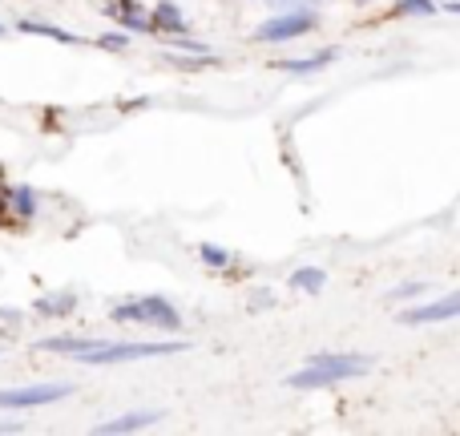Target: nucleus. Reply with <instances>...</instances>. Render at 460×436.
<instances>
[{
	"mask_svg": "<svg viewBox=\"0 0 460 436\" xmlns=\"http://www.w3.org/2000/svg\"><path fill=\"white\" fill-rule=\"evenodd\" d=\"M110 16H118L126 32H154L150 16H146V13H134V8H126V13H121V8H110Z\"/></svg>",
	"mask_w": 460,
	"mask_h": 436,
	"instance_id": "15",
	"label": "nucleus"
},
{
	"mask_svg": "<svg viewBox=\"0 0 460 436\" xmlns=\"http://www.w3.org/2000/svg\"><path fill=\"white\" fill-rule=\"evenodd\" d=\"M424 291V283H408V287H396V291H388V299L396 303V299H412V295H420Z\"/></svg>",
	"mask_w": 460,
	"mask_h": 436,
	"instance_id": "19",
	"label": "nucleus"
},
{
	"mask_svg": "<svg viewBox=\"0 0 460 436\" xmlns=\"http://www.w3.org/2000/svg\"><path fill=\"white\" fill-rule=\"evenodd\" d=\"M311 29H315V13H307V8H291V13H279V16H270L267 24H259L254 37L279 45V40H295V37H303V32H311Z\"/></svg>",
	"mask_w": 460,
	"mask_h": 436,
	"instance_id": "5",
	"label": "nucleus"
},
{
	"mask_svg": "<svg viewBox=\"0 0 460 436\" xmlns=\"http://www.w3.org/2000/svg\"><path fill=\"white\" fill-rule=\"evenodd\" d=\"M275 4H299V0H275Z\"/></svg>",
	"mask_w": 460,
	"mask_h": 436,
	"instance_id": "21",
	"label": "nucleus"
},
{
	"mask_svg": "<svg viewBox=\"0 0 460 436\" xmlns=\"http://www.w3.org/2000/svg\"><path fill=\"white\" fill-rule=\"evenodd\" d=\"M437 0H396V16H432Z\"/></svg>",
	"mask_w": 460,
	"mask_h": 436,
	"instance_id": "17",
	"label": "nucleus"
},
{
	"mask_svg": "<svg viewBox=\"0 0 460 436\" xmlns=\"http://www.w3.org/2000/svg\"><path fill=\"white\" fill-rule=\"evenodd\" d=\"M73 291H53V295H40L37 299V316L40 319H57V316H69L73 311Z\"/></svg>",
	"mask_w": 460,
	"mask_h": 436,
	"instance_id": "9",
	"label": "nucleus"
},
{
	"mask_svg": "<svg viewBox=\"0 0 460 436\" xmlns=\"http://www.w3.org/2000/svg\"><path fill=\"white\" fill-rule=\"evenodd\" d=\"M4 32H8V29H4V24H0V37H4Z\"/></svg>",
	"mask_w": 460,
	"mask_h": 436,
	"instance_id": "22",
	"label": "nucleus"
},
{
	"mask_svg": "<svg viewBox=\"0 0 460 436\" xmlns=\"http://www.w3.org/2000/svg\"><path fill=\"white\" fill-rule=\"evenodd\" d=\"M93 340H85V335H49V340H40L37 348L45 351H69V356H81V351L89 348Z\"/></svg>",
	"mask_w": 460,
	"mask_h": 436,
	"instance_id": "11",
	"label": "nucleus"
},
{
	"mask_svg": "<svg viewBox=\"0 0 460 436\" xmlns=\"http://www.w3.org/2000/svg\"><path fill=\"white\" fill-rule=\"evenodd\" d=\"M73 392V384H29V388H0V408H37V405H57Z\"/></svg>",
	"mask_w": 460,
	"mask_h": 436,
	"instance_id": "4",
	"label": "nucleus"
},
{
	"mask_svg": "<svg viewBox=\"0 0 460 436\" xmlns=\"http://www.w3.org/2000/svg\"><path fill=\"white\" fill-rule=\"evenodd\" d=\"M21 32H32V37H53V40H61V45H81L77 32H65V29H57V24H49V21H21Z\"/></svg>",
	"mask_w": 460,
	"mask_h": 436,
	"instance_id": "10",
	"label": "nucleus"
},
{
	"mask_svg": "<svg viewBox=\"0 0 460 436\" xmlns=\"http://www.w3.org/2000/svg\"><path fill=\"white\" fill-rule=\"evenodd\" d=\"M97 45H102V49H126V45H129V37H126V32H105V37L97 40Z\"/></svg>",
	"mask_w": 460,
	"mask_h": 436,
	"instance_id": "18",
	"label": "nucleus"
},
{
	"mask_svg": "<svg viewBox=\"0 0 460 436\" xmlns=\"http://www.w3.org/2000/svg\"><path fill=\"white\" fill-rule=\"evenodd\" d=\"M113 319H118V324H150V327H162V332H174V327H182V316H178L174 303H166L162 295L121 299L118 307H113Z\"/></svg>",
	"mask_w": 460,
	"mask_h": 436,
	"instance_id": "3",
	"label": "nucleus"
},
{
	"mask_svg": "<svg viewBox=\"0 0 460 436\" xmlns=\"http://www.w3.org/2000/svg\"><path fill=\"white\" fill-rule=\"evenodd\" d=\"M150 24H154V29H162V32H174V37L190 29V24H186V16H182V8L170 4V0H158V8H154Z\"/></svg>",
	"mask_w": 460,
	"mask_h": 436,
	"instance_id": "8",
	"label": "nucleus"
},
{
	"mask_svg": "<svg viewBox=\"0 0 460 436\" xmlns=\"http://www.w3.org/2000/svg\"><path fill=\"white\" fill-rule=\"evenodd\" d=\"M367 368H372V360H367V356L319 351V356H311L307 368H299V372L287 376V384H291V388H327V384H335V380H351V376H364Z\"/></svg>",
	"mask_w": 460,
	"mask_h": 436,
	"instance_id": "1",
	"label": "nucleus"
},
{
	"mask_svg": "<svg viewBox=\"0 0 460 436\" xmlns=\"http://www.w3.org/2000/svg\"><path fill=\"white\" fill-rule=\"evenodd\" d=\"M199 259L207 262V267H230L234 254H230L226 246H218V243H199Z\"/></svg>",
	"mask_w": 460,
	"mask_h": 436,
	"instance_id": "16",
	"label": "nucleus"
},
{
	"mask_svg": "<svg viewBox=\"0 0 460 436\" xmlns=\"http://www.w3.org/2000/svg\"><path fill=\"white\" fill-rule=\"evenodd\" d=\"M162 421V413L158 408H146V413H126V416H113V421H102L93 432H102V436H118V432H142V429H150V424H158Z\"/></svg>",
	"mask_w": 460,
	"mask_h": 436,
	"instance_id": "7",
	"label": "nucleus"
},
{
	"mask_svg": "<svg viewBox=\"0 0 460 436\" xmlns=\"http://www.w3.org/2000/svg\"><path fill=\"white\" fill-rule=\"evenodd\" d=\"M460 316V299L456 295H440L432 303H420V307H408L400 316V324H445V319H456Z\"/></svg>",
	"mask_w": 460,
	"mask_h": 436,
	"instance_id": "6",
	"label": "nucleus"
},
{
	"mask_svg": "<svg viewBox=\"0 0 460 436\" xmlns=\"http://www.w3.org/2000/svg\"><path fill=\"white\" fill-rule=\"evenodd\" d=\"M16 432H24L21 421H0V436H16Z\"/></svg>",
	"mask_w": 460,
	"mask_h": 436,
	"instance_id": "20",
	"label": "nucleus"
},
{
	"mask_svg": "<svg viewBox=\"0 0 460 436\" xmlns=\"http://www.w3.org/2000/svg\"><path fill=\"white\" fill-rule=\"evenodd\" d=\"M8 202H13L16 218H32V215H37V194H32V186H13V191H8Z\"/></svg>",
	"mask_w": 460,
	"mask_h": 436,
	"instance_id": "14",
	"label": "nucleus"
},
{
	"mask_svg": "<svg viewBox=\"0 0 460 436\" xmlns=\"http://www.w3.org/2000/svg\"><path fill=\"white\" fill-rule=\"evenodd\" d=\"M335 49H323V53H311L307 61H279V69H287V73H315V69H323V65H332L335 61Z\"/></svg>",
	"mask_w": 460,
	"mask_h": 436,
	"instance_id": "13",
	"label": "nucleus"
},
{
	"mask_svg": "<svg viewBox=\"0 0 460 436\" xmlns=\"http://www.w3.org/2000/svg\"><path fill=\"white\" fill-rule=\"evenodd\" d=\"M190 343L182 340H158V343H89L81 351V364H129V360H150V356H174V351H186Z\"/></svg>",
	"mask_w": 460,
	"mask_h": 436,
	"instance_id": "2",
	"label": "nucleus"
},
{
	"mask_svg": "<svg viewBox=\"0 0 460 436\" xmlns=\"http://www.w3.org/2000/svg\"><path fill=\"white\" fill-rule=\"evenodd\" d=\"M323 283H327V275H323L319 267H299V271L291 275V287H295V291H307V295H319V291H323Z\"/></svg>",
	"mask_w": 460,
	"mask_h": 436,
	"instance_id": "12",
	"label": "nucleus"
}]
</instances>
